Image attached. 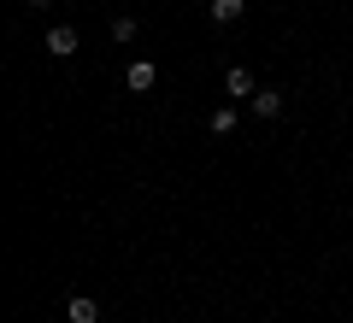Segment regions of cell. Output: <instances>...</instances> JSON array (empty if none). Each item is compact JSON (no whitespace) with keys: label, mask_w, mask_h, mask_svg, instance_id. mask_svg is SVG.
<instances>
[{"label":"cell","mask_w":353,"mask_h":323,"mask_svg":"<svg viewBox=\"0 0 353 323\" xmlns=\"http://www.w3.org/2000/svg\"><path fill=\"white\" fill-rule=\"evenodd\" d=\"M224 94L230 100H253V94H259V83H253L248 65H230V71H224Z\"/></svg>","instance_id":"cell-1"},{"label":"cell","mask_w":353,"mask_h":323,"mask_svg":"<svg viewBox=\"0 0 353 323\" xmlns=\"http://www.w3.org/2000/svg\"><path fill=\"white\" fill-rule=\"evenodd\" d=\"M41 48H48L53 59H71V53H77V30H71V24H53V30H48V41H41Z\"/></svg>","instance_id":"cell-2"},{"label":"cell","mask_w":353,"mask_h":323,"mask_svg":"<svg viewBox=\"0 0 353 323\" xmlns=\"http://www.w3.org/2000/svg\"><path fill=\"white\" fill-rule=\"evenodd\" d=\"M124 83H130V94H148V88L159 83V71H153L148 59H130V71H124Z\"/></svg>","instance_id":"cell-3"},{"label":"cell","mask_w":353,"mask_h":323,"mask_svg":"<svg viewBox=\"0 0 353 323\" xmlns=\"http://www.w3.org/2000/svg\"><path fill=\"white\" fill-rule=\"evenodd\" d=\"M248 106H253V118H277V112H283V94H277V88H259Z\"/></svg>","instance_id":"cell-4"},{"label":"cell","mask_w":353,"mask_h":323,"mask_svg":"<svg viewBox=\"0 0 353 323\" xmlns=\"http://www.w3.org/2000/svg\"><path fill=\"white\" fill-rule=\"evenodd\" d=\"M206 124H212V136H236V124H241V112H236V106H230V100H224V106H218V112L206 118Z\"/></svg>","instance_id":"cell-5"},{"label":"cell","mask_w":353,"mask_h":323,"mask_svg":"<svg viewBox=\"0 0 353 323\" xmlns=\"http://www.w3.org/2000/svg\"><path fill=\"white\" fill-rule=\"evenodd\" d=\"M65 317H71V323H101V306H94L88 294H77L71 306H65Z\"/></svg>","instance_id":"cell-6"},{"label":"cell","mask_w":353,"mask_h":323,"mask_svg":"<svg viewBox=\"0 0 353 323\" xmlns=\"http://www.w3.org/2000/svg\"><path fill=\"white\" fill-rule=\"evenodd\" d=\"M241 6H248V0H206L212 24H236V18H241Z\"/></svg>","instance_id":"cell-7"},{"label":"cell","mask_w":353,"mask_h":323,"mask_svg":"<svg viewBox=\"0 0 353 323\" xmlns=\"http://www.w3.org/2000/svg\"><path fill=\"white\" fill-rule=\"evenodd\" d=\"M112 41H124V48H130V41H136V18H112Z\"/></svg>","instance_id":"cell-8"},{"label":"cell","mask_w":353,"mask_h":323,"mask_svg":"<svg viewBox=\"0 0 353 323\" xmlns=\"http://www.w3.org/2000/svg\"><path fill=\"white\" fill-rule=\"evenodd\" d=\"M30 6H53V0H30Z\"/></svg>","instance_id":"cell-9"}]
</instances>
